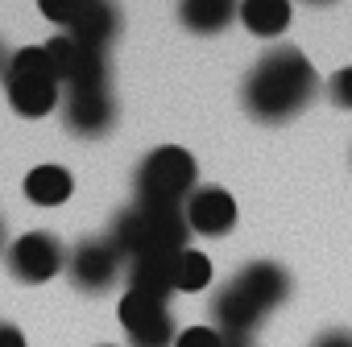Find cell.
Listing matches in <instances>:
<instances>
[{"label": "cell", "mask_w": 352, "mask_h": 347, "mask_svg": "<svg viewBox=\"0 0 352 347\" xmlns=\"http://www.w3.org/2000/svg\"><path fill=\"white\" fill-rule=\"evenodd\" d=\"M124 289L129 294H145L157 302H170L174 294V256H137L124 269Z\"/></svg>", "instance_id": "14"}, {"label": "cell", "mask_w": 352, "mask_h": 347, "mask_svg": "<svg viewBox=\"0 0 352 347\" xmlns=\"http://www.w3.org/2000/svg\"><path fill=\"white\" fill-rule=\"evenodd\" d=\"M174 347H224V335L216 326H187V331H179Z\"/></svg>", "instance_id": "21"}, {"label": "cell", "mask_w": 352, "mask_h": 347, "mask_svg": "<svg viewBox=\"0 0 352 347\" xmlns=\"http://www.w3.org/2000/svg\"><path fill=\"white\" fill-rule=\"evenodd\" d=\"M224 347H253V339H224Z\"/></svg>", "instance_id": "25"}, {"label": "cell", "mask_w": 352, "mask_h": 347, "mask_svg": "<svg viewBox=\"0 0 352 347\" xmlns=\"http://www.w3.org/2000/svg\"><path fill=\"white\" fill-rule=\"evenodd\" d=\"M5 67H9V50H5V42H0V83H5Z\"/></svg>", "instance_id": "24"}, {"label": "cell", "mask_w": 352, "mask_h": 347, "mask_svg": "<svg viewBox=\"0 0 352 347\" xmlns=\"http://www.w3.org/2000/svg\"><path fill=\"white\" fill-rule=\"evenodd\" d=\"M108 240L116 244V252L124 261H137V256H179L183 248H191L187 244L191 228H187L183 207H145V203H133V207L112 215Z\"/></svg>", "instance_id": "2"}, {"label": "cell", "mask_w": 352, "mask_h": 347, "mask_svg": "<svg viewBox=\"0 0 352 347\" xmlns=\"http://www.w3.org/2000/svg\"><path fill=\"white\" fill-rule=\"evenodd\" d=\"M199 191L195 153L183 145H157L141 157L133 174V195L145 207H183Z\"/></svg>", "instance_id": "3"}, {"label": "cell", "mask_w": 352, "mask_h": 347, "mask_svg": "<svg viewBox=\"0 0 352 347\" xmlns=\"http://www.w3.org/2000/svg\"><path fill=\"white\" fill-rule=\"evenodd\" d=\"M116 314H120L129 347H174V339H179V326H174V318H170V306L157 302V298L124 289Z\"/></svg>", "instance_id": "8"}, {"label": "cell", "mask_w": 352, "mask_h": 347, "mask_svg": "<svg viewBox=\"0 0 352 347\" xmlns=\"http://www.w3.org/2000/svg\"><path fill=\"white\" fill-rule=\"evenodd\" d=\"M0 252H9V244H5V219H0Z\"/></svg>", "instance_id": "27"}, {"label": "cell", "mask_w": 352, "mask_h": 347, "mask_svg": "<svg viewBox=\"0 0 352 347\" xmlns=\"http://www.w3.org/2000/svg\"><path fill=\"white\" fill-rule=\"evenodd\" d=\"M0 87L9 95V108L25 120H42L63 104V83L50 67L46 46H21L17 54H9L5 83Z\"/></svg>", "instance_id": "4"}, {"label": "cell", "mask_w": 352, "mask_h": 347, "mask_svg": "<svg viewBox=\"0 0 352 347\" xmlns=\"http://www.w3.org/2000/svg\"><path fill=\"white\" fill-rule=\"evenodd\" d=\"M232 281H236V285H241V294H245L253 306H261L265 314H274L278 306H286V302H290V294H294L290 269H282L278 261H249Z\"/></svg>", "instance_id": "11"}, {"label": "cell", "mask_w": 352, "mask_h": 347, "mask_svg": "<svg viewBox=\"0 0 352 347\" xmlns=\"http://www.w3.org/2000/svg\"><path fill=\"white\" fill-rule=\"evenodd\" d=\"M9 261V273L21 281V285H46L50 277L67 273V248L54 232H25L9 244L5 252Z\"/></svg>", "instance_id": "7"}, {"label": "cell", "mask_w": 352, "mask_h": 347, "mask_svg": "<svg viewBox=\"0 0 352 347\" xmlns=\"http://www.w3.org/2000/svg\"><path fill=\"white\" fill-rule=\"evenodd\" d=\"M241 17V0H179V25L195 38H216Z\"/></svg>", "instance_id": "13"}, {"label": "cell", "mask_w": 352, "mask_h": 347, "mask_svg": "<svg viewBox=\"0 0 352 347\" xmlns=\"http://www.w3.org/2000/svg\"><path fill=\"white\" fill-rule=\"evenodd\" d=\"M75 195V178H71V169L67 165H54V161H46V165H34L30 174H25V199L34 203V207H63L67 199Z\"/></svg>", "instance_id": "15"}, {"label": "cell", "mask_w": 352, "mask_h": 347, "mask_svg": "<svg viewBox=\"0 0 352 347\" xmlns=\"http://www.w3.org/2000/svg\"><path fill=\"white\" fill-rule=\"evenodd\" d=\"M302 5H311V9H323V5H336V0H302Z\"/></svg>", "instance_id": "26"}, {"label": "cell", "mask_w": 352, "mask_h": 347, "mask_svg": "<svg viewBox=\"0 0 352 347\" xmlns=\"http://www.w3.org/2000/svg\"><path fill=\"white\" fill-rule=\"evenodd\" d=\"M204 285H212V261L195 248H183L174 256V289L179 294H199Z\"/></svg>", "instance_id": "18"}, {"label": "cell", "mask_w": 352, "mask_h": 347, "mask_svg": "<svg viewBox=\"0 0 352 347\" xmlns=\"http://www.w3.org/2000/svg\"><path fill=\"white\" fill-rule=\"evenodd\" d=\"M63 124L71 136L79 141H100L116 128V95L112 87H79V91H63Z\"/></svg>", "instance_id": "9"}, {"label": "cell", "mask_w": 352, "mask_h": 347, "mask_svg": "<svg viewBox=\"0 0 352 347\" xmlns=\"http://www.w3.org/2000/svg\"><path fill=\"white\" fill-rule=\"evenodd\" d=\"M323 91H327V99H331L336 108L352 112V67H340V71L323 83Z\"/></svg>", "instance_id": "20"}, {"label": "cell", "mask_w": 352, "mask_h": 347, "mask_svg": "<svg viewBox=\"0 0 352 347\" xmlns=\"http://www.w3.org/2000/svg\"><path fill=\"white\" fill-rule=\"evenodd\" d=\"M129 261L116 252L108 236H87L67 252V277L79 294H108L124 277Z\"/></svg>", "instance_id": "6"}, {"label": "cell", "mask_w": 352, "mask_h": 347, "mask_svg": "<svg viewBox=\"0 0 352 347\" xmlns=\"http://www.w3.org/2000/svg\"><path fill=\"white\" fill-rule=\"evenodd\" d=\"M319 71L298 46H270L241 79V108L257 124H290L319 95Z\"/></svg>", "instance_id": "1"}, {"label": "cell", "mask_w": 352, "mask_h": 347, "mask_svg": "<svg viewBox=\"0 0 352 347\" xmlns=\"http://www.w3.org/2000/svg\"><path fill=\"white\" fill-rule=\"evenodd\" d=\"M71 38H79V42H87V46H100V50H108L116 38H120V9L112 5V0H96V5L79 17V25L75 29H67Z\"/></svg>", "instance_id": "17"}, {"label": "cell", "mask_w": 352, "mask_h": 347, "mask_svg": "<svg viewBox=\"0 0 352 347\" xmlns=\"http://www.w3.org/2000/svg\"><path fill=\"white\" fill-rule=\"evenodd\" d=\"M0 347H30V339L17 322H0Z\"/></svg>", "instance_id": "23"}, {"label": "cell", "mask_w": 352, "mask_h": 347, "mask_svg": "<svg viewBox=\"0 0 352 347\" xmlns=\"http://www.w3.org/2000/svg\"><path fill=\"white\" fill-rule=\"evenodd\" d=\"M290 0H241V25L253 38H282L290 29Z\"/></svg>", "instance_id": "16"}, {"label": "cell", "mask_w": 352, "mask_h": 347, "mask_svg": "<svg viewBox=\"0 0 352 347\" xmlns=\"http://www.w3.org/2000/svg\"><path fill=\"white\" fill-rule=\"evenodd\" d=\"M91 5H96V0H38L42 17H46V21H54L63 34H67V29H75V25H79V17H83Z\"/></svg>", "instance_id": "19"}, {"label": "cell", "mask_w": 352, "mask_h": 347, "mask_svg": "<svg viewBox=\"0 0 352 347\" xmlns=\"http://www.w3.org/2000/svg\"><path fill=\"white\" fill-rule=\"evenodd\" d=\"M46 54H50V67L63 83V91H79V87H112V62H108V50L100 46H87L71 34H54L46 42Z\"/></svg>", "instance_id": "5"}, {"label": "cell", "mask_w": 352, "mask_h": 347, "mask_svg": "<svg viewBox=\"0 0 352 347\" xmlns=\"http://www.w3.org/2000/svg\"><path fill=\"white\" fill-rule=\"evenodd\" d=\"M212 318H216V331H220L224 339H253V335L261 331V322H265V310L253 306V302L241 294L236 281H224V285L216 289V298H212Z\"/></svg>", "instance_id": "12"}, {"label": "cell", "mask_w": 352, "mask_h": 347, "mask_svg": "<svg viewBox=\"0 0 352 347\" xmlns=\"http://www.w3.org/2000/svg\"><path fill=\"white\" fill-rule=\"evenodd\" d=\"M311 347H352V331L348 326H331V331H319L311 339Z\"/></svg>", "instance_id": "22"}, {"label": "cell", "mask_w": 352, "mask_h": 347, "mask_svg": "<svg viewBox=\"0 0 352 347\" xmlns=\"http://www.w3.org/2000/svg\"><path fill=\"white\" fill-rule=\"evenodd\" d=\"M183 215H187V228L195 236H208V240H220L236 228V199L224 191V187H199L187 203H183Z\"/></svg>", "instance_id": "10"}]
</instances>
